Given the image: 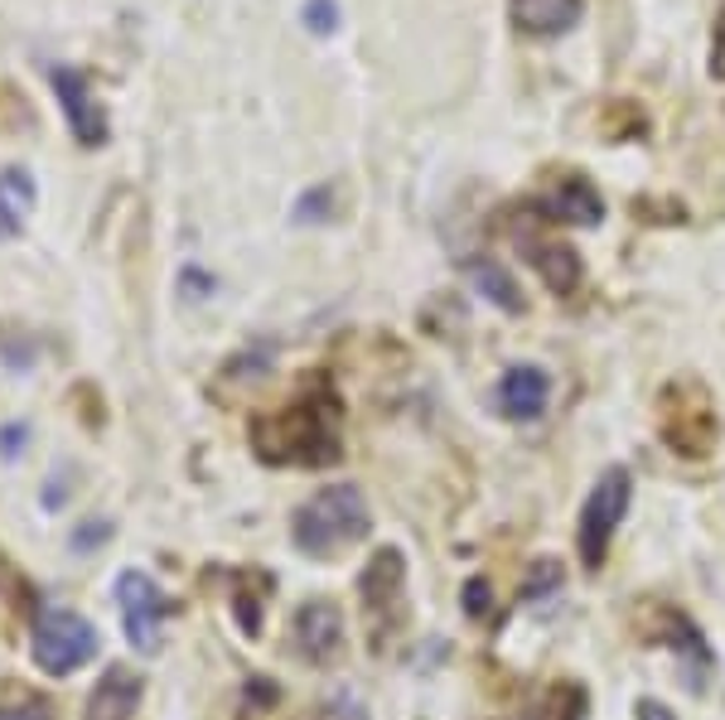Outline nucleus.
<instances>
[{
    "label": "nucleus",
    "instance_id": "obj_1",
    "mask_svg": "<svg viewBox=\"0 0 725 720\" xmlns=\"http://www.w3.org/2000/svg\"><path fill=\"white\" fill-rule=\"evenodd\" d=\"M339 421H344V402L334 392V378L305 372L300 392L286 407L252 416L247 440H252V455L271 470H324L344 455Z\"/></svg>",
    "mask_w": 725,
    "mask_h": 720
},
{
    "label": "nucleus",
    "instance_id": "obj_2",
    "mask_svg": "<svg viewBox=\"0 0 725 720\" xmlns=\"http://www.w3.org/2000/svg\"><path fill=\"white\" fill-rule=\"evenodd\" d=\"M373 527V513H367L363 493L353 484H329L314 498H305L290 517V542L300 546L314 562H329V556L359 546Z\"/></svg>",
    "mask_w": 725,
    "mask_h": 720
},
{
    "label": "nucleus",
    "instance_id": "obj_3",
    "mask_svg": "<svg viewBox=\"0 0 725 720\" xmlns=\"http://www.w3.org/2000/svg\"><path fill=\"white\" fill-rule=\"evenodd\" d=\"M657 435H663L672 455H687V460H702L716 450L721 416L711 392L696 378H677L663 387V397H657Z\"/></svg>",
    "mask_w": 725,
    "mask_h": 720
},
{
    "label": "nucleus",
    "instance_id": "obj_4",
    "mask_svg": "<svg viewBox=\"0 0 725 720\" xmlns=\"http://www.w3.org/2000/svg\"><path fill=\"white\" fill-rule=\"evenodd\" d=\"M629 498H634V479H629L624 464H610V470L595 479V488H590L586 508H580L576 546H580V562H586V570L604 566L610 542H614V527L624 523V513H629Z\"/></svg>",
    "mask_w": 725,
    "mask_h": 720
},
{
    "label": "nucleus",
    "instance_id": "obj_5",
    "mask_svg": "<svg viewBox=\"0 0 725 720\" xmlns=\"http://www.w3.org/2000/svg\"><path fill=\"white\" fill-rule=\"evenodd\" d=\"M97 648H102L97 629H92L83 615H73V609H44V615L34 619L30 652H34L39 672L69 677V672L83 668V662L97 658Z\"/></svg>",
    "mask_w": 725,
    "mask_h": 720
},
{
    "label": "nucleus",
    "instance_id": "obj_6",
    "mask_svg": "<svg viewBox=\"0 0 725 720\" xmlns=\"http://www.w3.org/2000/svg\"><path fill=\"white\" fill-rule=\"evenodd\" d=\"M551 213L537 204L522 213V223H512V243L522 247V257L532 261V271L542 276V286L551 290V296H576L580 281H586V266H580L576 247L561 243V237L547 233Z\"/></svg>",
    "mask_w": 725,
    "mask_h": 720
},
{
    "label": "nucleus",
    "instance_id": "obj_7",
    "mask_svg": "<svg viewBox=\"0 0 725 720\" xmlns=\"http://www.w3.org/2000/svg\"><path fill=\"white\" fill-rule=\"evenodd\" d=\"M402 590H406V562L397 546H382L373 552V562L359 576V595H363V624L373 648H387V638L402 629Z\"/></svg>",
    "mask_w": 725,
    "mask_h": 720
},
{
    "label": "nucleus",
    "instance_id": "obj_8",
    "mask_svg": "<svg viewBox=\"0 0 725 720\" xmlns=\"http://www.w3.org/2000/svg\"><path fill=\"white\" fill-rule=\"evenodd\" d=\"M116 605H122V629L131 638V648L160 652V624L169 619V599L160 595V585L145 570H126L116 580Z\"/></svg>",
    "mask_w": 725,
    "mask_h": 720
},
{
    "label": "nucleus",
    "instance_id": "obj_9",
    "mask_svg": "<svg viewBox=\"0 0 725 720\" xmlns=\"http://www.w3.org/2000/svg\"><path fill=\"white\" fill-rule=\"evenodd\" d=\"M290 634H296V652L305 662H314V668H329L344 652V615H339L334 599H305L296 609Z\"/></svg>",
    "mask_w": 725,
    "mask_h": 720
},
{
    "label": "nucleus",
    "instance_id": "obj_10",
    "mask_svg": "<svg viewBox=\"0 0 725 720\" xmlns=\"http://www.w3.org/2000/svg\"><path fill=\"white\" fill-rule=\"evenodd\" d=\"M49 83H54V92H59V106H63V116H69L73 141L83 145V151L107 145V112L92 102L87 78L77 69H69V63H54V69H49Z\"/></svg>",
    "mask_w": 725,
    "mask_h": 720
},
{
    "label": "nucleus",
    "instance_id": "obj_11",
    "mask_svg": "<svg viewBox=\"0 0 725 720\" xmlns=\"http://www.w3.org/2000/svg\"><path fill=\"white\" fill-rule=\"evenodd\" d=\"M634 624H639V638H649V644H663V648H677V652H687V658L702 662V668H711L706 638H702V629H696L687 615H682V609L649 599V609H643Z\"/></svg>",
    "mask_w": 725,
    "mask_h": 720
},
{
    "label": "nucleus",
    "instance_id": "obj_12",
    "mask_svg": "<svg viewBox=\"0 0 725 720\" xmlns=\"http://www.w3.org/2000/svg\"><path fill=\"white\" fill-rule=\"evenodd\" d=\"M547 397H551V378L532 363L508 368L504 382H498V407H504L508 421H537L547 411Z\"/></svg>",
    "mask_w": 725,
    "mask_h": 720
},
{
    "label": "nucleus",
    "instance_id": "obj_13",
    "mask_svg": "<svg viewBox=\"0 0 725 720\" xmlns=\"http://www.w3.org/2000/svg\"><path fill=\"white\" fill-rule=\"evenodd\" d=\"M508 16L522 34L532 39H557L586 16V0H508Z\"/></svg>",
    "mask_w": 725,
    "mask_h": 720
},
{
    "label": "nucleus",
    "instance_id": "obj_14",
    "mask_svg": "<svg viewBox=\"0 0 725 720\" xmlns=\"http://www.w3.org/2000/svg\"><path fill=\"white\" fill-rule=\"evenodd\" d=\"M145 682L131 668H107L87 697V720H131L141 706Z\"/></svg>",
    "mask_w": 725,
    "mask_h": 720
},
{
    "label": "nucleus",
    "instance_id": "obj_15",
    "mask_svg": "<svg viewBox=\"0 0 725 720\" xmlns=\"http://www.w3.org/2000/svg\"><path fill=\"white\" fill-rule=\"evenodd\" d=\"M30 213H34V175L24 165L0 169V243L20 237Z\"/></svg>",
    "mask_w": 725,
    "mask_h": 720
},
{
    "label": "nucleus",
    "instance_id": "obj_16",
    "mask_svg": "<svg viewBox=\"0 0 725 720\" xmlns=\"http://www.w3.org/2000/svg\"><path fill=\"white\" fill-rule=\"evenodd\" d=\"M542 208L551 213V218H571V223H580V228H590V223L604 218V204H600L595 184L580 179V175H566V179L557 184V194H551Z\"/></svg>",
    "mask_w": 725,
    "mask_h": 720
},
{
    "label": "nucleus",
    "instance_id": "obj_17",
    "mask_svg": "<svg viewBox=\"0 0 725 720\" xmlns=\"http://www.w3.org/2000/svg\"><path fill=\"white\" fill-rule=\"evenodd\" d=\"M232 615H237V629L247 638L261 634V609H267V590H271V576L261 570H232Z\"/></svg>",
    "mask_w": 725,
    "mask_h": 720
},
{
    "label": "nucleus",
    "instance_id": "obj_18",
    "mask_svg": "<svg viewBox=\"0 0 725 720\" xmlns=\"http://www.w3.org/2000/svg\"><path fill=\"white\" fill-rule=\"evenodd\" d=\"M465 271H469V281L479 286L484 296H489L504 315H522V290H518V281H512V276H508L494 257H474V261L465 266Z\"/></svg>",
    "mask_w": 725,
    "mask_h": 720
},
{
    "label": "nucleus",
    "instance_id": "obj_19",
    "mask_svg": "<svg viewBox=\"0 0 725 720\" xmlns=\"http://www.w3.org/2000/svg\"><path fill=\"white\" fill-rule=\"evenodd\" d=\"M527 720H586V687L580 682H551Z\"/></svg>",
    "mask_w": 725,
    "mask_h": 720
},
{
    "label": "nucleus",
    "instance_id": "obj_20",
    "mask_svg": "<svg viewBox=\"0 0 725 720\" xmlns=\"http://www.w3.org/2000/svg\"><path fill=\"white\" fill-rule=\"evenodd\" d=\"M0 720H54V701L34 687L6 682L0 687Z\"/></svg>",
    "mask_w": 725,
    "mask_h": 720
},
{
    "label": "nucleus",
    "instance_id": "obj_21",
    "mask_svg": "<svg viewBox=\"0 0 725 720\" xmlns=\"http://www.w3.org/2000/svg\"><path fill=\"white\" fill-rule=\"evenodd\" d=\"M561 580H566V576H561V562H557V556H542V562H532V570L522 576L518 599H522V605H537V599L557 595Z\"/></svg>",
    "mask_w": 725,
    "mask_h": 720
},
{
    "label": "nucleus",
    "instance_id": "obj_22",
    "mask_svg": "<svg viewBox=\"0 0 725 720\" xmlns=\"http://www.w3.org/2000/svg\"><path fill=\"white\" fill-rule=\"evenodd\" d=\"M329 213H334V189H329V184H314V189L300 194V204H296V223H324Z\"/></svg>",
    "mask_w": 725,
    "mask_h": 720
},
{
    "label": "nucleus",
    "instance_id": "obj_23",
    "mask_svg": "<svg viewBox=\"0 0 725 720\" xmlns=\"http://www.w3.org/2000/svg\"><path fill=\"white\" fill-rule=\"evenodd\" d=\"M300 20H305L310 34H334L339 30V6H334V0H305Z\"/></svg>",
    "mask_w": 725,
    "mask_h": 720
},
{
    "label": "nucleus",
    "instance_id": "obj_24",
    "mask_svg": "<svg viewBox=\"0 0 725 720\" xmlns=\"http://www.w3.org/2000/svg\"><path fill=\"white\" fill-rule=\"evenodd\" d=\"M489 609H494L489 580H484V576H469V580H465V615H469V619H484Z\"/></svg>",
    "mask_w": 725,
    "mask_h": 720
},
{
    "label": "nucleus",
    "instance_id": "obj_25",
    "mask_svg": "<svg viewBox=\"0 0 725 720\" xmlns=\"http://www.w3.org/2000/svg\"><path fill=\"white\" fill-rule=\"evenodd\" d=\"M24 440H30V425H24V421L0 425V460H15L24 450Z\"/></svg>",
    "mask_w": 725,
    "mask_h": 720
},
{
    "label": "nucleus",
    "instance_id": "obj_26",
    "mask_svg": "<svg viewBox=\"0 0 725 720\" xmlns=\"http://www.w3.org/2000/svg\"><path fill=\"white\" fill-rule=\"evenodd\" d=\"M711 78H716V83H725V10L716 16V30H711Z\"/></svg>",
    "mask_w": 725,
    "mask_h": 720
},
{
    "label": "nucleus",
    "instance_id": "obj_27",
    "mask_svg": "<svg viewBox=\"0 0 725 720\" xmlns=\"http://www.w3.org/2000/svg\"><path fill=\"white\" fill-rule=\"evenodd\" d=\"M107 537H112L107 523H83V527L73 532V546H77V552H92V546H102Z\"/></svg>",
    "mask_w": 725,
    "mask_h": 720
},
{
    "label": "nucleus",
    "instance_id": "obj_28",
    "mask_svg": "<svg viewBox=\"0 0 725 720\" xmlns=\"http://www.w3.org/2000/svg\"><path fill=\"white\" fill-rule=\"evenodd\" d=\"M634 720H677V716H672V711H667V706H663V701H653V697H643V701L634 706Z\"/></svg>",
    "mask_w": 725,
    "mask_h": 720
},
{
    "label": "nucleus",
    "instance_id": "obj_29",
    "mask_svg": "<svg viewBox=\"0 0 725 720\" xmlns=\"http://www.w3.org/2000/svg\"><path fill=\"white\" fill-rule=\"evenodd\" d=\"M184 290H189V300H204V290H214V281L199 271H184Z\"/></svg>",
    "mask_w": 725,
    "mask_h": 720
},
{
    "label": "nucleus",
    "instance_id": "obj_30",
    "mask_svg": "<svg viewBox=\"0 0 725 720\" xmlns=\"http://www.w3.org/2000/svg\"><path fill=\"white\" fill-rule=\"evenodd\" d=\"M324 720H363V711H359V706H353V701H334V706H329V716Z\"/></svg>",
    "mask_w": 725,
    "mask_h": 720
}]
</instances>
